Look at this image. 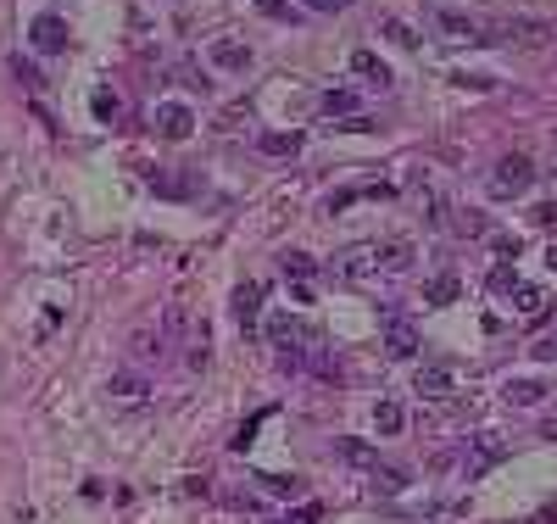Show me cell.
Instances as JSON below:
<instances>
[{"instance_id":"1","label":"cell","mask_w":557,"mask_h":524,"mask_svg":"<svg viewBox=\"0 0 557 524\" xmlns=\"http://www.w3.org/2000/svg\"><path fill=\"white\" fill-rule=\"evenodd\" d=\"M535 184V162L524 157V151H507L497 167H490V196L497 201H513V196H524Z\"/></svg>"},{"instance_id":"2","label":"cell","mask_w":557,"mask_h":524,"mask_svg":"<svg viewBox=\"0 0 557 524\" xmlns=\"http://www.w3.org/2000/svg\"><path fill=\"white\" fill-rule=\"evenodd\" d=\"M151 123H156V134H162V140H190V129H195V112L184 107V101H156Z\"/></svg>"},{"instance_id":"3","label":"cell","mask_w":557,"mask_h":524,"mask_svg":"<svg viewBox=\"0 0 557 524\" xmlns=\"http://www.w3.org/2000/svg\"><path fill=\"white\" fill-rule=\"evenodd\" d=\"M412 391H418L424 402H446V396L458 391V374H451L446 363H424L418 374H412Z\"/></svg>"},{"instance_id":"4","label":"cell","mask_w":557,"mask_h":524,"mask_svg":"<svg viewBox=\"0 0 557 524\" xmlns=\"http://www.w3.org/2000/svg\"><path fill=\"white\" fill-rule=\"evenodd\" d=\"M28 39H34V51L39 56H61V51H68V23H61V17L56 12H45V17H34V28H28Z\"/></svg>"},{"instance_id":"5","label":"cell","mask_w":557,"mask_h":524,"mask_svg":"<svg viewBox=\"0 0 557 524\" xmlns=\"http://www.w3.org/2000/svg\"><path fill=\"white\" fill-rule=\"evenodd\" d=\"M485 34H490V39H502V45H546V23H524V17L490 23ZM490 39H485V45H490Z\"/></svg>"},{"instance_id":"6","label":"cell","mask_w":557,"mask_h":524,"mask_svg":"<svg viewBox=\"0 0 557 524\" xmlns=\"http://www.w3.org/2000/svg\"><path fill=\"white\" fill-rule=\"evenodd\" d=\"M435 23H441V34L451 39V45H485V28L473 23V17H463V12H441Z\"/></svg>"},{"instance_id":"7","label":"cell","mask_w":557,"mask_h":524,"mask_svg":"<svg viewBox=\"0 0 557 524\" xmlns=\"http://www.w3.org/2000/svg\"><path fill=\"white\" fill-rule=\"evenodd\" d=\"M368 268H379V240L374 246H346L335 257V274H346V279H362Z\"/></svg>"},{"instance_id":"8","label":"cell","mask_w":557,"mask_h":524,"mask_svg":"<svg viewBox=\"0 0 557 524\" xmlns=\"http://www.w3.org/2000/svg\"><path fill=\"white\" fill-rule=\"evenodd\" d=\"M107 396H117V402H146L151 380H146V374H134V368H117L112 380H107Z\"/></svg>"},{"instance_id":"9","label":"cell","mask_w":557,"mask_h":524,"mask_svg":"<svg viewBox=\"0 0 557 524\" xmlns=\"http://www.w3.org/2000/svg\"><path fill=\"white\" fill-rule=\"evenodd\" d=\"M385 351H390V358H418V329H412L407 318H390V329H385Z\"/></svg>"},{"instance_id":"10","label":"cell","mask_w":557,"mask_h":524,"mask_svg":"<svg viewBox=\"0 0 557 524\" xmlns=\"http://www.w3.org/2000/svg\"><path fill=\"white\" fill-rule=\"evenodd\" d=\"M212 61L223 73H245L251 68V45H240V39H212Z\"/></svg>"},{"instance_id":"11","label":"cell","mask_w":557,"mask_h":524,"mask_svg":"<svg viewBox=\"0 0 557 524\" xmlns=\"http://www.w3.org/2000/svg\"><path fill=\"white\" fill-rule=\"evenodd\" d=\"M257 145L267 157H296L301 151V129H267V134H257Z\"/></svg>"},{"instance_id":"12","label":"cell","mask_w":557,"mask_h":524,"mask_svg":"<svg viewBox=\"0 0 557 524\" xmlns=\"http://www.w3.org/2000/svg\"><path fill=\"white\" fill-rule=\"evenodd\" d=\"M541 396H546L541 380H507V385H502V402H507V407H535Z\"/></svg>"},{"instance_id":"13","label":"cell","mask_w":557,"mask_h":524,"mask_svg":"<svg viewBox=\"0 0 557 524\" xmlns=\"http://www.w3.org/2000/svg\"><path fill=\"white\" fill-rule=\"evenodd\" d=\"M257 307H262V285H240L235 290V318H240V329H257Z\"/></svg>"},{"instance_id":"14","label":"cell","mask_w":557,"mask_h":524,"mask_svg":"<svg viewBox=\"0 0 557 524\" xmlns=\"http://www.w3.org/2000/svg\"><path fill=\"white\" fill-rule=\"evenodd\" d=\"M352 73H357V78H368V84H379V90L390 84V68H385V61H379L374 51H352Z\"/></svg>"},{"instance_id":"15","label":"cell","mask_w":557,"mask_h":524,"mask_svg":"<svg viewBox=\"0 0 557 524\" xmlns=\"http://www.w3.org/2000/svg\"><path fill=\"white\" fill-rule=\"evenodd\" d=\"M502 457H507V447L497 441V435H485V441H480V452H473V464H468V480H480L485 469H497Z\"/></svg>"},{"instance_id":"16","label":"cell","mask_w":557,"mask_h":524,"mask_svg":"<svg viewBox=\"0 0 557 524\" xmlns=\"http://www.w3.org/2000/svg\"><path fill=\"white\" fill-rule=\"evenodd\" d=\"M318 112L323 117H357V95L352 90H323L318 95Z\"/></svg>"},{"instance_id":"17","label":"cell","mask_w":557,"mask_h":524,"mask_svg":"<svg viewBox=\"0 0 557 524\" xmlns=\"http://www.w3.org/2000/svg\"><path fill=\"white\" fill-rule=\"evenodd\" d=\"M458 290H463L458 274H435V279L424 285V302H429V307H451V302H458Z\"/></svg>"},{"instance_id":"18","label":"cell","mask_w":557,"mask_h":524,"mask_svg":"<svg viewBox=\"0 0 557 524\" xmlns=\"http://www.w3.org/2000/svg\"><path fill=\"white\" fill-rule=\"evenodd\" d=\"M374 424H379V435H402V424H407L402 402H390V396H379V402H374Z\"/></svg>"},{"instance_id":"19","label":"cell","mask_w":557,"mask_h":524,"mask_svg":"<svg viewBox=\"0 0 557 524\" xmlns=\"http://www.w3.org/2000/svg\"><path fill=\"white\" fill-rule=\"evenodd\" d=\"M335 452L346 457V464H362V469H374V464H379V452L368 447V441H357V435H340V441H335Z\"/></svg>"},{"instance_id":"20","label":"cell","mask_w":557,"mask_h":524,"mask_svg":"<svg viewBox=\"0 0 557 524\" xmlns=\"http://www.w3.org/2000/svg\"><path fill=\"white\" fill-rule=\"evenodd\" d=\"M407 469H396V464H374V491L379 496H396V491H407Z\"/></svg>"},{"instance_id":"21","label":"cell","mask_w":557,"mask_h":524,"mask_svg":"<svg viewBox=\"0 0 557 524\" xmlns=\"http://www.w3.org/2000/svg\"><path fill=\"white\" fill-rule=\"evenodd\" d=\"M513 302H519L524 318H546V290L541 285H519V290H513Z\"/></svg>"},{"instance_id":"22","label":"cell","mask_w":557,"mask_h":524,"mask_svg":"<svg viewBox=\"0 0 557 524\" xmlns=\"http://www.w3.org/2000/svg\"><path fill=\"white\" fill-rule=\"evenodd\" d=\"M379 268H390V274L412 268V246H407V240H385V246H379Z\"/></svg>"},{"instance_id":"23","label":"cell","mask_w":557,"mask_h":524,"mask_svg":"<svg viewBox=\"0 0 557 524\" xmlns=\"http://www.w3.org/2000/svg\"><path fill=\"white\" fill-rule=\"evenodd\" d=\"M279 262H284V279H301V285H306V279H313V274H318V262H313V257H306V251H284V257H279Z\"/></svg>"},{"instance_id":"24","label":"cell","mask_w":557,"mask_h":524,"mask_svg":"<svg viewBox=\"0 0 557 524\" xmlns=\"http://www.w3.org/2000/svg\"><path fill=\"white\" fill-rule=\"evenodd\" d=\"M162 346H168V341H162V335H156V329H139V335H134V358H139V363H151V358H162Z\"/></svg>"},{"instance_id":"25","label":"cell","mask_w":557,"mask_h":524,"mask_svg":"<svg viewBox=\"0 0 557 524\" xmlns=\"http://www.w3.org/2000/svg\"><path fill=\"white\" fill-rule=\"evenodd\" d=\"M379 28H385V39H396V45H402V51H418V34H412V28L402 23V17H385V23H379Z\"/></svg>"},{"instance_id":"26","label":"cell","mask_w":557,"mask_h":524,"mask_svg":"<svg viewBox=\"0 0 557 524\" xmlns=\"http://www.w3.org/2000/svg\"><path fill=\"white\" fill-rule=\"evenodd\" d=\"M458 235H463V240H485V235H490L485 213H458Z\"/></svg>"},{"instance_id":"27","label":"cell","mask_w":557,"mask_h":524,"mask_svg":"<svg viewBox=\"0 0 557 524\" xmlns=\"http://www.w3.org/2000/svg\"><path fill=\"white\" fill-rule=\"evenodd\" d=\"M90 112H95L100 123H117V117H123V101H117V95H107V90H100V95L90 101Z\"/></svg>"},{"instance_id":"28","label":"cell","mask_w":557,"mask_h":524,"mask_svg":"<svg viewBox=\"0 0 557 524\" xmlns=\"http://www.w3.org/2000/svg\"><path fill=\"white\" fill-rule=\"evenodd\" d=\"M12 73L23 78L28 90H45V78H39V68H34V61H23V56H17V61H12Z\"/></svg>"},{"instance_id":"29","label":"cell","mask_w":557,"mask_h":524,"mask_svg":"<svg viewBox=\"0 0 557 524\" xmlns=\"http://www.w3.org/2000/svg\"><path fill=\"white\" fill-rule=\"evenodd\" d=\"M262 486L274 491V496H296V491H301V480H284V474H262Z\"/></svg>"},{"instance_id":"30","label":"cell","mask_w":557,"mask_h":524,"mask_svg":"<svg viewBox=\"0 0 557 524\" xmlns=\"http://www.w3.org/2000/svg\"><path fill=\"white\" fill-rule=\"evenodd\" d=\"M490 246H497V257H519V251H524V240H519V235H497Z\"/></svg>"},{"instance_id":"31","label":"cell","mask_w":557,"mask_h":524,"mask_svg":"<svg viewBox=\"0 0 557 524\" xmlns=\"http://www.w3.org/2000/svg\"><path fill=\"white\" fill-rule=\"evenodd\" d=\"M535 358H541V363H557V335H541V341H535Z\"/></svg>"},{"instance_id":"32","label":"cell","mask_w":557,"mask_h":524,"mask_svg":"<svg viewBox=\"0 0 557 524\" xmlns=\"http://www.w3.org/2000/svg\"><path fill=\"white\" fill-rule=\"evenodd\" d=\"M535 223H541V229H557V201H546V206H535Z\"/></svg>"},{"instance_id":"33","label":"cell","mask_w":557,"mask_h":524,"mask_svg":"<svg viewBox=\"0 0 557 524\" xmlns=\"http://www.w3.org/2000/svg\"><path fill=\"white\" fill-rule=\"evenodd\" d=\"M346 0H313V12H340Z\"/></svg>"},{"instance_id":"34","label":"cell","mask_w":557,"mask_h":524,"mask_svg":"<svg viewBox=\"0 0 557 524\" xmlns=\"http://www.w3.org/2000/svg\"><path fill=\"white\" fill-rule=\"evenodd\" d=\"M541 435H546V441H557V418H546V424H541Z\"/></svg>"},{"instance_id":"35","label":"cell","mask_w":557,"mask_h":524,"mask_svg":"<svg viewBox=\"0 0 557 524\" xmlns=\"http://www.w3.org/2000/svg\"><path fill=\"white\" fill-rule=\"evenodd\" d=\"M546 268H552V274H557V246H552V251H546Z\"/></svg>"},{"instance_id":"36","label":"cell","mask_w":557,"mask_h":524,"mask_svg":"<svg viewBox=\"0 0 557 524\" xmlns=\"http://www.w3.org/2000/svg\"><path fill=\"white\" fill-rule=\"evenodd\" d=\"M274 524H290V519H274Z\"/></svg>"}]
</instances>
